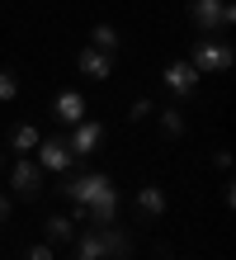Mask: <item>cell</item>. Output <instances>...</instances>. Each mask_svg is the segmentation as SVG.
<instances>
[{
    "label": "cell",
    "mask_w": 236,
    "mask_h": 260,
    "mask_svg": "<svg viewBox=\"0 0 236 260\" xmlns=\"http://www.w3.org/2000/svg\"><path fill=\"white\" fill-rule=\"evenodd\" d=\"M10 147L19 151V156H24V151H33V147H38V128H28V123H19V128L10 133Z\"/></svg>",
    "instance_id": "9a60e30c"
},
{
    "label": "cell",
    "mask_w": 236,
    "mask_h": 260,
    "mask_svg": "<svg viewBox=\"0 0 236 260\" xmlns=\"http://www.w3.org/2000/svg\"><path fill=\"white\" fill-rule=\"evenodd\" d=\"M94 232H99L104 260H132V237H128V227H118V222H104V227H94Z\"/></svg>",
    "instance_id": "52a82bcc"
},
{
    "label": "cell",
    "mask_w": 236,
    "mask_h": 260,
    "mask_svg": "<svg viewBox=\"0 0 236 260\" xmlns=\"http://www.w3.org/2000/svg\"><path fill=\"white\" fill-rule=\"evenodd\" d=\"M24 260H57V251L47 246V241H38V246H28V255Z\"/></svg>",
    "instance_id": "d6986e66"
},
{
    "label": "cell",
    "mask_w": 236,
    "mask_h": 260,
    "mask_svg": "<svg viewBox=\"0 0 236 260\" xmlns=\"http://www.w3.org/2000/svg\"><path fill=\"white\" fill-rule=\"evenodd\" d=\"M151 114H156L151 100H132V114H128V118H132V123H142V118H151Z\"/></svg>",
    "instance_id": "ac0fdd59"
},
{
    "label": "cell",
    "mask_w": 236,
    "mask_h": 260,
    "mask_svg": "<svg viewBox=\"0 0 236 260\" xmlns=\"http://www.w3.org/2000/svg\"><path fill=\"white\" fill-rule=\"evenodd\" d=\"M189 67H194L198 76H217V71H231L236 67V48L227 38H217V34H203L194 43V52H189Z\"/></svg>",
    "instance_id": "6da1fadb"
},
{
    "label": "cell",
    "mask_w": 236,
    "mask_h": 260,
    "mask_svg": "<svg viewBox=\"0 0 236 260\" xmlns=\"http://www.w3.org/2000/svg\"><path fill=\"white\" fill-rule=\"evenodd\" d=\"M118 43H123V38H118V28H114V24H94V34H90V48H99V52H114Z\"/></svg>",
    "instance_id": "5bb4252c"
},
{
    "label": "cell",
    "mask_w": 236,
    "mask_h": 260,
    "mask_svg": "<svg viewBox=\"0 0 236 260\" xmlns=\"http://www.w3.org/2000/svg\"><path fill=\"white\" fill-rule=\"evenodd\" d=\"M52 114H57V123L76 128L85 118V95H81V90H61V95L52 100Z\"/></svg>",
    "instance_id": "8fae6325"
},
{
    "label": "cell",
    "mask_w": 236,
    "mask_h": 260,
    "mask_svg": "<svg viewBox=\"0 0 236 260\" xmlns=\"http://www.w3.org/2000/svg\"><path fill=\"white\" fill-rule=\"evenodd\" d=\"M161 133L165 137H180L184 133V114L175 109V104H165V109H161Z\"/></svg>",
    "instance_id": "2e32d148"
},
{
    "label": "cell",
    "mask_w": 236,
    "mask_h": 260,
    "mask_svg": "<svg viewBox=\"0 0 236 260\" xmlns=\"http://www.w3.org/2000/svg\"><path fill=\"white\" fill-rule=\"evenodd\" d=\"M10 189L19 194V199H38L43 194V166L28 161V156H19V161L10 166Z\"/></svg>",
    "instance_id": "5b68a950"
},
{
    "label": "cell",
    "mask_w": 236,
    "mask_h": 260,
    "mask_svg": "<svg viewBox=\"0 0 236 260\" xmlns=\"http://www.w3.org/2000/svg\"><path fill=\"white\" fill-rule=\"evenodd\" d=\"M104 189H114V180H109L104 171H66L61 175V194H66V204H76V208H85L90 199H99Z\"/></svg>",
    "instance_id": "7a4b0ae2"
},
{
    "label": "cell",
    "mask_w": 236,
    "mask_h": 260,
    "mask_svg": "<svg viewBox=\"0 0 236 260\" xmlns=\"http://www.w3.org/2000/svg\"><path fill=\"white\" fill-rule=\"evenodd\" d=\"M165 208H170V199H165L161 185H142V189H137V218H142V222L165 218Z\"/></svg>",
    "instance_id": "9c48e42d"
},
{
    "label": "cell",
    "mask_w": 236,
    "mask_h": 260,
    "mask_svg": "<svg viewBox=\"0 0 236 260\" xmlns=\"http://www.w3.org/2000/svg\"><path fill=\"white\" fill-rule=\"evenodd\" d=\"M38 166L43 171H52V175H66L71 166H76V156H71V147H66V137H38Z\"/></svg>",
    "instance_id": "277c9868"
},
{
    "label": "cell",
    "mask_w": 236,
    "mask_h": 260,
    "mask_svg": "<svg viewBox=\"0 0 236 260\" xmlns=\"http://www.w3.org/2000/svg\"><path fill=\"white\" fill-rule=\"evenodd\" d=\"M76 260H104V246H99V232L94 227H85V232H76Z\"/></svg>",
    "instance_id": "7c38bea8"
},
{
    "label": "cell",
    "mask_w": 236,
    "mask_h": 260,
    "mask_svg": "<svg viewBox=\"0 0 236 260\" xmlns=\"http://www.w3.org/2000/svg\"><path fill=\"white\" fill-rule=\"evenodd\" d=\"M43 237H47V246H61V241H71V237H76V222H71V218H57V213H52V218L43 222Z\"/></svg>",
    "instance_id": "4fadbf2b"
},
{
    "label": "cell",
    "mask_w": 236,
    "mask_h": 260,
    "mask_svg": "<svg viewBox=\"0 0 236 260\" xmlns=\"http://www.w3.org/2000/svg\"><path fill=\"white\" fill-rule=\"evenodd\" d=\"M76 71L90 76V81H109L114 76V52H99V48H85L76 57Z\"/></svg>",
    "instance_id": "30bf717a"
},
{
    "label": "cell",
    "mask_w": 236,
    "mask_h": 260,
    "mask_svg": "<svg viewBox=\"0 0 236 260\" xmlns=\"http://www.w3.org/2000/svg\"><path fill=\"white\" fill-rule=\"evenodd\" d=\"M99 142H104V123H99V118H81V123L71 128V137H66V147H71L76 161H85Z\"/></svg>",
    "instance_id": "8992f818"
},
{
    "label": "cell",
    "mask_w": 236,
    "mask_h": 260,
    "mask_svg": "<svg viewBox=\"0 0 236 260\" xmlns=\"http://www.w3.org/2000/svg\"><path fill=\"white\" fill-rule=\"evenodd\" d=\"M161 81H165V90H170V95L189 100V95H194V90H198V81H203V76H198L194 67H189V62H170Z\"/></svg>",
    "instance_id": "ba28073f"
},
{
    "label": "cell",
    "mask_w": 236,
    "mask_h": 260,
    "mask_svg": "<svg viewBox=\"0 0 236 260\" xmlns=\"http://www.w3.org/2000/svg\"><path fill=\"white\" fill-rule=\"evenodd\" d=\"M14 95H19V76L10 67H0V100H14Z\"/></svg>",
    "instance_id": "e0dca14e"
},
{
    "label": "cell",
    "mask_w": 236,
    "mask_h": 260,
    "mask_svg": "<svg viewBox=\"0 0 236 260\" xmlns=\"http://www.w3.org/2000/svg\"><path fill=\"white\" fill-rule=\"evenodd\" d=\"M189 19L198 24V34H227L236 24V5L231 0H189Z\"/></svg>",
    "instance_id": "3957f363"
},
{
    "label": "cell",
    "mask_w": 236,
    "mask_h": 260,
    "mask_svg": "<svg viewBox=\"0 0 236 260\" xmlns=\"http://www.w3.org/2000/svg\"><path fill=\"white\" fill-rule=\"evenodd\" d=\"M10 208H14V204H10V194H5V189H0V222H5V218H10Z\"/></svg>",
    "instance_id": "ffe728a7"
}]
</instances>
